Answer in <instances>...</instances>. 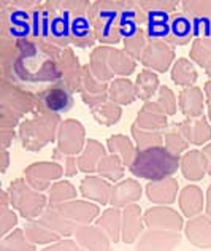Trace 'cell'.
<instances>
[]
</instances>
